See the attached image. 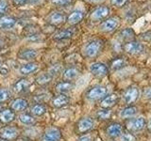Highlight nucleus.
I'll use <instances>...</instances> for the list:
<instances>
[{
  "instance_id": "f257e3e1",
  "label": "nucleus",
  "mask_w": 151,
  "mask_h": 141,
  "mask_svg": "<svg viewBox=\"0 0 151 141\" xmlns=\"http://www.w3.org/2000/svg\"><path fill=\"white\" fill-rule=\"evenodd\" d=\"M109 90L108 88L102 85H96L92 88H90L88 90L85 92V98L89 101L96 102L102 100V99L108 95Z\"/></svg>"
},
{
  "instance_id": "f03ea898",
  "label": "nucleus",
  "mask_w": 151,
  "mask_h": 141,
  "mask_svg": "<svg viewBox=\"0 0 151 141\" xmlns=\"http://www.w3.org/2000/svg\"><path fill=\"white\" fill-rule=\"evenodd\" d=\"M96 126V121L91 117H83L79 119L78 122L75 125V129L77 134L81 135L90 133L92 130H93Z\"/></svg>"
},
{
  "instance_id": "7ed1b4c3",
  "label": "nucleus",
  "mask_w": 151,
  "mask_h": 141,
  "mask_svg": "<svg viewBox=\"0 0 151 141\" xmlns=\"http://www.w3.org/2000/svg\"><path fill=\"white\" fill-rule=\"evenodd\" d=\"M103 43L99 40H93L85 45L84 47V55L88 58H94L100 54L102 50Z\"/></svg>"
},
{
  "instance_id": "20e7f679",
  "label": "nucleus",
  "mask_w": 151,
  "mask_h": 141,
  "mask_svg": "<svg viewBox=\"0 0 151 141\" xmlns=\"http://www.w3.org/2000/svg\"><path fill=\"white\" fill-rule=\"evenodd\" d=\"M146 127V120L144 117L131 118L126 123V128L129 133H138Z\"/></svg>"
},
{
  "instance_id": "39448f33",
  "label": "nucleus",
  "mask_w": 151,
  "mask_h": 141,
  "mask_svg": "<svg viewBox=\"0 0 151 141\" xmlns=\"http://www.w3.org/2000/svg\"><path fill=\"white\" fill-rule=\"evenodd\" d=\"M61 131L58 127L49 126L45 129L39 141H60Z\"/></svg>"
},
{
  "instance_id": "423d86ee",
  "label": "nucleus",
  "mask_w": 151,
  "mask_h": 141,
  "mask_svg": "<svg viewBox=\"0 0 151 141\" xmlns=\"http://www.w3.org/2000/svg\"><path fill=\"white\" fill-rule=\"evenodd\" d=\"M140 89L136 86H130L127 88L124 94H123V100L127 105H131L132 103H136L140 98Z\"/></svg>"
},
{
  "instance_id": "0eeeda50",
  "label": "nucleus",
  "mask_w": 151,
  "mask_h": 141,
  "mask_svg": "<svg viewBox=\"0 0 151 141\" xmlns=\"http://www.w3.org/2000/svg\"><path fill=\"white\" fill-rule=\"evenodd\" d=\"M20 135V130L16 126L7 125L0 128V137L9 141L16 140Z\"/></svg>"
},
{
  "instance_id": "6e6552de",
  "label": "nucleus",
  "mask_w": 151,
  "mask_h": 141,
  "mask_svg": "<svg viewBox=\"0 0 151 141\" xmlns=\"http://www.w3.org/2000/svg\"><path fill=\"white\" fill-rule=\"evenodd\" d=\"M29 107V102L22 97L14 98L9 103V108L15 113H23Z\"/></svg>"
},
{
  "instance_id": "1a4fd4ad",
  "label": "nucleus",
  "mask_w": 151,
  "mask_h": 141,
  "mask_svg": "<svg viewBox=\"0 0 151 141\" xmlns=\"http://www.w3.org/2000/svg\"><path fill=\"white\" fill-rule=\"evenodd\" d=\"M89 70L93 76L98 77V78H102V77L107 76L109 74V72H110L108 66L102 62H94V63L91 64L90 65Z\"/></svg>"
},
{
  "instance_id": "9d476101",
  "label": "nucleus",
  "mask_w": 151,
  "mask_h": 141,
  "mask_svg": "<svg viewBox=\"0 0 151 141\" xmlns=\"http://www.w3.org/2000/svg\"><path fill=\"white\" fill-rule=\"evenodd\" d=\"M123 125L119 122H111V123L108 124L106 129H105V133L108 137H110L111 139H115L118 138L123 133Z\"/></svg>"
},
{
  "instance_id": "9b49d317",
  "label": "nucleus",
  "mask_w": 151,
  "mask_h": 141,
  "mask_svg": "<svg viewBox=\"0 0 151 141\" xmlns=\"http://www.w3.org/2000/svg\"><path fill=\"white\" fill-rule=\"evenodd\" d=\"M118 26H119V20L115 17H111L104 20L99 26V29L104 33H110L115 30Z\"/></svg>"
},
{
  "instance_id": "f8f14e48",
  "label": "nucleus",
  "mask_w": 151,
  "mask_h": 141,
  "mask_svg": "<svg viewBox=\"0 0 151 141\" xmlns=\"http://www.w3.org/2000/svg\"><path fill=\"white\" fill-rule=\"evenodd\" d=\"M120 98L117 95L116 93H111V94H108L105 97H104L102 100H100V105L101 108H106V109H111L113 106H115L118 102H119Z\"/></svg>"
},
{
  "instance_id": "ddd939ff",
  "label": "nucleus",
  "mask_w": 151,
  "mask_h": 141,
  "mask_svg": "<svg viewBox=\"0 0 151 141\" xmlns=\"http://www.w3.org/2000/svg\"><path fill=\"white\" fill-rule=\"evenodd\" d=\"M70 103V97L67 94H57L50 100V105L54 108L64 107Z\"/></svg>"
},
{
  "instance_id": "4468645a",
  "label": "nucleus",
  "mask_w": 151,
  "mask_h": 141,
  "mask_svg": "<svg viewBox=\"0 0 151 141\" xmlns=\"http://www.w3.org/2000/svg\"><path fill=\"white\" fill-rule=\"evenodd\" d=\"M30 86H31V82L29 81V79L23 77L14 82V84L12 85V90L17 94L24 93L27 90Z\"/></svg>"
},
{
  "instance_id": "2eb2a0df",
  "label": "nucleus",
  "mask_w": 151,
  "mask_h": 141,
  "mask_svg": "<svg viewBox=\"0 0 151 141\" xmlns=\"http://www.w3.org/2000/svg\"><path fill=\"white\" fill-rule=\"evenodd\" d=\"M110 14V9L107 6H100V7H97L94 11L91 13V20L93 22H96V21H101L104 20L106 17L109 16Z\"/></svg>"
},
{
  "instance_id": "dca6fc26",
  "label": "nucleus",
  "mask_w": 151,
  "mask_h": 141,
  "mask_svg": "<svg viewBox=\"0 0 151 141\" xmlns=\"http://www.w3.org/2000/svg\"><path fill=\"white\" fill-rule=\"evenodd\" d=\"M16 120V113L9 107L2 108L0 110V122L1 124H9Z\"/></svg>"
},
{
  "instance_id": "f3484780",
  "label": "nucleus",
  "mask_w": 151,
  "mask_h": 141,
  "mask_svg": "<svg viewBox=\"0 0 151 141\" xmlns=\"http://www.w3.org/2000/svg\"><path fill=\"white\" fill-rule=\"evenodd\" d=\"M124 50L130 55H139L144 51V46L139 41H127L125 43Z\"/></svg>"
},
{
  "instance_id": "a211bd4d",
  "label": "nucleus",
  "mask_w": 151,
  "mask_h": 141,
  "mask_svg": "<svg viewBox=\"0 0 151 141\" xmlns=\"http://www.w3.org/2000/svg\"><path fill=\"white\" fill-rule=\"evenodd\" d=\"M40 69V66L36 62H27L22 65L19 68V73L23 76H27V75L37 73Z\"/></svg>"
},
{
  "instance_id": "6ab92c4d",
  "label": "nucleus",
  "mask_w": 151,
  "mask_h": 141,
  "mask_svg": "<svg viewBox=\"0 0 151 141\" xmlns=\"http://www.w3.org/2000/svg\"><path fill=\"white\" fill-rule=\"evenodd\" d=\"M75 88V84L70 81H61L55 85L54 90L57 94H67Z\"/></svg>"
},
{
  "instance_id": "aec40b11",
  "label": "nucleus",
  "mask_w": 151,
  "mask_h": 141,
  "mask_svg": "<svg viewBox=\"0 0 151 141\" xmlns=\"http://www.w3.org/2000/svg\"><path fill=\"white\" fill-rule=\"evenodd\" d=\"M80 74V72L78 68L76 67H68L63 70V79L64 81L73 82L77 79Z\"/></svg>"
},
{
  "instance_id": "412c9836",
  "label": "nucleus",
  "mask_w": 151,
  "mask_h": 141,
  "mask_svg": "<svg viewBox=\"0 0 151 141\" xmlns=\"http://www.w3.org/2000/svg\"><path fill=\"white\" fill-rule=\"evenodd\" d=\"M17 118H18L19 122L26 126H32L37 123L36 117H34L32 114H30V113H26V112L20 113Z\"/></svg>"
},
{
  "instance_id": "4be33fe9",
  "label": "nucleus",
  "mask_w": 151,
  "mask_h": 141,
  "mask_svg": "<svg viewBox=\"0 0 151 141\" xmlns=\"http://www.w3.org/2000/svg\"><path fill=\"white\" fill-rule=\"evenodd\" d=\"M138 112H139L138 107L133 106V105H127V106L124 107L123 109L120 110L119 116H120L121 119L129 120V119H131V118H134Z\"/></svg>"
},
{
  "instance_id": "5701e85b",
  "label": "nucleus",
  "mask_w": 151,
  "mask_h": 141,
  "mask_svg": "<svg viewBox=\"0 0 151 141\" xmlns=\"http://www.w3.org/2000/svg\"><path fill=\"white\" fill-rule=\"evenodd\" d=\"M15 25H16V19L9 16L0 17V29L9 30L15 26Z\"/></svg>"
},
{
  "instance_id": "b1692460",
  "label": "nucleus",
  "mask_w": 151,
  "mask_h": 141,
  "mask_svg": "<svg viewBox=\"0 0 151 141\" xmlns=\"http://www.w3.org/2000/svg\"><path fill=\"white\" fill-rule=\"evenodd\" d=\"M53 79H54V77L52 76L49 73H41L39 75H37L34 79V81L38 86L45 87L53 81Z\"/></svg>"
},
{
  "instance_id": "393cba45",
  "label": "nucleus",
  "mask_w": 151,
  "mask_h": 141,
  "mask_svg": "<svg viewBox=\"0 0 151 141\" xmlns=\"http://www.w3.org/2000/svg\"><path fill=\"white\" fill-rule=\"evenodd\" d=\"M29 110H30L29 111L30 114H32L36 118H39V117H42L45 114L47 108L45 103H34V105L30 106Z\"/></svg>"
},
{
  "instance_id": "a878e982",
  "label": "nucleus",
  "mask_w": 151,
  "mask_h": 141,
  "mask_svg": "<svg viewBox=\"0 0 151 141\" xmlns=\"http://www.w3.org/2000/svg\"><path fill=\"white\" fill-rule=\"evenodd\" d=\"M18 58L22 60H32L38 56V51L35 49H24L18 53Z\"/></svg>"
},
{
  "instance_id": "bb28decb",
  "label": "nucleus",
  "mask_w": 151,
  "mask_h": 141,
  "mask_svg": "<svg viewBox=\"0 0 151 141\" xmlns=\"http://www.w3.org/2000/svg\"><path fill=\"white\" fill-rule=\"evenodd\" d=\"M84 18V12L78 9H76L71 12L68 17H67V22L70 25H77V24L80 23Z\"/></svg>"
},
{
  "instance_id": "cd10ccee",
  "label": "nucleus",
  "mask_w": 151,
  "mask_h": 141,
  "mask_svg": "<svg viewBox=\"0 0 151 141\" xmlns=\"http://www.w3.org/2000/svg\"><path fill=\"white\" fill-rule=\"evenodd\" d=\"M112 116L111 109H106V108H101L96 111V119L101 121L109 120Z\"/></svg>"
},
{
  "instance_id": "c85d7f7f",
  "label": "nucleus",
  "mask_w": 151,
  "mask_h": 141,
  "mask_svg": "<svg viewBox=\"0 0 151 141\" xmlns=\"http://www.w3.org/2000/svg\"><path fill=\"white\" fill-rule=\"evenodd\" d=\"M64 20H65V16L61 12H59V11L53 12L48 18V22L50 24H53V25H60V24H61Z\"/></svg>"
},
{
  "instance_id": "c756f323",
  "label": "nucleus",
  "mask_w": 151,
  "mask_h": 141,
  "mask_svg": "<svg viewBox=\"0 0 151 141\" xmlns=\"http://www.w3.org/2000/svg\"><path fill=\"white\" fill-rule=\"evenodd\" d=\"M74 31L71 29H63L60 30L59 32H57L54 35V40L55 41H61V40H65V39H69L73 36Z\"/></svg>"
},
{
  "instance_id": "7c9ffc66",
  "label": "nucleus",
  "mask_w": 151,
  "mask_h": 141,
  "mask_svg": "<svg viewBox=\"0 0 151 141\" xmlns=\"http://www.w3.org/2000/svg\"><path fill=\"white\" fill-rule=\"evenodd\" d=\"M126 66V60L124 58H116L111 62V68L112 70H120Z\"/></svg>"
},
{
  "instance_id": "2f4dec72",
  "label": "nucleus",
  "mask_w": 151,
  "mask_h": 141,
  "mask_svg": "<svg viewBox=\"0 0 151 141\" xmlns=\"http://www.w3.org/2000/svg\"><path fill=\"white\" fill-rule=\"evenodd\" d=\"M120 37L127 41H130L134 38V31L129 27L125 28L120 32Z\"/></svg>"
},
{
  "instance_id": "473e14b6",
  "label": "nucleus",
  "mask_w": 151,
  "mask_h": 141,
  "mask_svg": "<svg viewBox=\"0 0 151 141\" xmlns=\"http://www.w3.org/2000/svg\"><path fill=\"white\" fill-rule=\"evenodd\" d=\"M12 94L11 91L8 88H0V105H2L4 103H7L9 100H11Z\"/></svg>"
},
{
  "instance_id": "72a5a7b5",
  "label": "nucleus",
  "mask_w": 151,
  "mask_h": 141,
  "mask_svg": "<svg viewBox=\"0 0 151 141\" xmlns=\"http://www.w3.org/2000/svg\"><path fill=\"white\" fill-rule=\"evenodd\" d=\"M52 76L54 77V75H57L60 73H63V66L60 64H54L52 65L49 68V72H48Z\"/></svg>"
},
{
  "instance_id": "f704fd0d",
  "label": "nucleus",
  "mask_w": 151,
  "mask_h": 141,
  "mask_svg": "<svg viewBox=\"0 0 151 141\" xmlns=\"http://www.w3.org/2000/svg\"><path fill=\"white\" fill-rule=\"evenodd\" d=\"M118 138H119V141H136L135 135L132 133H129V132L122 133V135Z\"/></svg>"
},
{
  "instance_id": "c9c22d12",
  "label": "nucleus",
  "mask_w": 151,
  "mask_h": 141,
  "mask_svg": "<svg viewBox=\"0 0 151 141\" xmlns=\"http://www.w3.org/2000/svg\"><path fill=\"white\" fill-rule=\"evenodd\" d=\"M72 0H51V3L55 5V6H59V7H65L68 6L71 3Z\"/></svg>"
},
{
  "instance_id": "e433bc0d",
  "label": "nucleus",
  "mask_w": 151,
  "mask_h": 141,
  "mask_svg": "<svg viewBox=\"0 0 151 141\" xmlns=\"http://www.w3.org/2000/svg\"><path fill=\"white\" fill-rule=\"evenodd\" d=\"M9 9V3L7 0H0V15L6 13Z\"/></svg>"
},
{
  "instance_id": "4c0bfd02",
  "label": "nucleus",
  "mask_w": 151,
  "mask_h": 141,
  "mask_svg": "<svg viewBox=\"0 0 151 141\" xmlns=\"http://www.w3.org/2000/svg\"><path fill=\"white\" fill-rule=\"evenodd\" d=\"M127 2H129V0H111V5L116 8L123 7L125 4H127Z\"/></svg>"
},
{
  "instance_id": "58836bf2",
  "label": "nucleus",
  "mask_w": 151,
  "mask_h": 141,
  "mask_svg": "<svg viewBox=\"0 0 151 141\" xmlns=\"http://www.w3.org/2000/svg\"><path fill=\"white\" fill-rule=\"evenodd\" d=\"M77 141H93V137L90 134H85L80 135Z\"/></svg>"
},
{
  "instance_id": "ea45409f",
  "label": "nucleus",
  "mask_w": 151,
  "mask_h": 141,
  "mask_svg": "<svg viewBox=\"0 0 151 141\" xmlns=\"http://www.w3.org/2000/svg\"><path fill=\"white\" fill-rule=\"evenodd\" d=\"M144 97L147 100H151V88H145L144 89Z\"/></svg>"
},
{
  "instance_id": "a19ab883",
  "label": "nucleus",
  "mask_w": 151,
  "mask_h": 141,
  "mask_svg": "<svg viewBox=\"0 0 151 141\" xmlns=\"http://www.w3.org/2000/svg\"><path fill=\"white\" fill-rule=\"evenodd\" d=\"M28 0H13V4L15 5V6H23V5H25Z\"/></svg>"
},
{
  "instance_id": "79ce46f5",
  "label": "nucleus",
  "mask_w": 151,
  "mask_h": 141,
  "mask_svg": "<svg viewBox=\"0 0 151 141\" xmlns=\"http://www.w3.org/2000/svg\"><path fill=\"white\" fill-rule=\"evenodd\" d=\"M28 40H30V41H38L40 40V36L39 35H29L28 36Z\"/></svg>"
},
{
  "instance_id": "37998d69",
  "label": "nucleus",
  "mask_w": 151,
  "mask_h": 141,
  "mask_svg": "<svg viewBox=\"0 0 151 141\" xmlns=\"http://www.w3.org/2000/svg\"><path fill=\"white\" fill-rule=\"evenodd\" d=\"M146 127H147V130L149 133H151V118H150V120H148V122L146 123Z\"/></svg>"
},
{
  "instance_id": "c03bdc74",
  "label": "nucleus",
  "mask_w": 151,
  "mask_h": 141,
  "mask_svg": "<svg viewBox=\"0 0 151 141\" xmlns=\"http://www.w3.org/2000/svg\"><path fill=\"white\" fill-rule=\"evenodd\" d=\"M30 3H32V4H39L42 0H28Z\"/></svg>"
},
{
  "instance_id": "a18cd8bd",
  "label": "nucleus",
  "mask_w": 151,
  "mask_h": 141,
  "mask_svg": "<svg viewBox=\"0 0 151 141\" xmlns=\"http://www.w3.org/2000/svg\"><path fill=\"white\" fill-rule=\"evenodd\" d=\"M88 1L92 2V3H100V2L104 1V0H88Z\"/></svg>"
},
{
  "instance_id": "49530a36",
  "label": "nucleus",
  "mask_w": 151,
  "mask_h": 141,
  "mask_svg": "<svg viewBox=\"0 0 151 141\" xmlns=\"http://www.w3.org/2000/svg\"><path fill=\"white\" fill-rule=\"evenodd\" d=\"M4 46H5V42H4V41H2L1 39H0V49L3 48Z\"/></svg>"
},
{
  "instance_id": "de8ad7c7",
  "label": "nucleus",
  "mask_w": 151,
  "mask_h": 141,
  "mask_svg": "<svg viewBox=\"0 0 151 141\" xmlns=\"http://www.w3.org/2000/svg\"><path fill=\"white\" fill-rule=\"evenodd\" d=\"M0 141H9V140H6V139H4V138H1V137H0Z\"/></svg>"
},
{
  "instance_id": "09e8293b",
  "label": "nucleus",
  "mask_w": 151,
  "mask_h": 141,
  "mask_svg": "<svg viewBox=\"0 0 151 141\" xmlns=\"http://www.w3.org/2000/svg\"><path fill=\"white\" fill-rule=\"evenodd\" d=\"M2 108H3V107H2V105H0V110H1Z\"/></svg>"
},
{
  "instance_id": "8fccbe9b",
  "label": "nucleus",
  "mask_w": 151,
  "mask_h": 141,
  "mask_svg": "<svg viewBox=\"0 0 151 141\" xmlns=\"http://www.w3.org/2000/svg\"><path fill=\"white\" fill-rule=\"evenodd\" d=\"M0 128H1V122H0Z\"/></svg>"
},
{
  "instance_id": "3c124183",
  "label": "nucleus",
  "mask_w": 151,
  "mask_h": 141,
  "mask_svg": "<svg viewBox=\"0 0 151 141\" xmlns=\"http://www.w3.org/2000/svg\"><path fill=\"white\" fill-rule=\"evenodd\" d=\"M0 66H1V61H0Z\"/></svg>"
},
{
  "instance_id": "603ef678",
  "label": "nucleus",
  "mask_w": 151,
  "mask_h": 141,
  "mask_svg": "<svg viewBox=\"0 0 151 141\" xmlns=\"http://www.w3.org/2000/svg\"><path fill=\"white\" fill-rule=\"evenodd\" d=\"M111 141H113V140H111Z\"/></svg>"
}]
</instances>
